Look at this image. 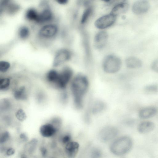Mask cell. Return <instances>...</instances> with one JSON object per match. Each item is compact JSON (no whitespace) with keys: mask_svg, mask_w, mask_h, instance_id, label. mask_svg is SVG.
Listing matches in <instances>:
<instances>
[{"mask_svg":"<svg viewBox=\"0 0 158 158\" xmlns=\"http://www.w3.org/2000/svg\"><path fill=\"white\" fill-rule=\"evenodd\" d=\"M69 85L74 107L78 110H83L90 88L89 77L84 73H78L75 74Z\"/></svg>","mask_w":158,"mask_h":158,"instance_id":"1","label":"cell"},{"mask_svg":"<svg viewBox=\"0 0 158 158\" xmlns=\"http://www.w3.org/2000/svg\"><path fill=\"white\" fill-rule=\"evenodd\" d=\"M133 142L127 136L117 137L112 141L110 148L111 152L117 156H122L128 153L131 149Z\"/></svg>","mask_w":158,"mask_h":158,"instance_id":"2","label":"cell"},{"mask_svg":"<svg viewBox=\"0 0 158 158\" xmlns=\"http://www.w3.org/2000/svg\"><path fill=\"white\" fill-rule=\"evenodd\" d=\"M122 65L121 59L113 55L106 57L103 61L102 68L104 72L108 75H114L120 70Z\"/></svg>","mask_w":158,"mask_h":158,"instance_id":"3","label":"cell"},{"mask_svg":"<svg viewBox=\"0 0 158 158\" xmlns=\"http://www.w3.org/2000/svg\"><path fill=\"white\" fill-rule=\"evenodd\" d=\"M107 105L105 102L99 99H91L88 103L86 113L87 118L101 114L106 110Z\"/></svg>","mask_w":158,"mask_h":158,"instance_id":"4","label":"cell"},{"mask_svg":"<svg viewBox=\"0 0 158 158\" xmlns=\"http://www.w3.org/2000/svg\"><path fill=\"white\" fill-rule=\"evenodd\" d=\"M75 74L70 67L66 66L63 68L60 73L56 85L58 88L64 90L68 85L70 84Z\"/></svg>","mask_w":158,"mask_h":158,"instance_id":"5","label":"cell"},{"mask_svg":"<svg viewBox=\"0 0 158 158\" xmlns=\"http://www.w3.org/2000/svg\"><path fill=\"white\" fill-rule=\"evenodd\" d=\"M119 131L117 127L112 125H108L103 127L100 131L99 136L103 141H112L118 137Z\"/></svg>","mask_w":158,"mask_h":158,"instance_id":"6","label":"cell"},{"mask_svg":"<svg viewBox=\"0 0 158 158\" xmlns=\"http://www.w3.org/2000/svg\"><path fill=\"white\" fill-rule=\"evenodd\" d=\"M116 16L111 14L103 16L97 19L95 23L98 28L102 29L109 27L115 22Z\"/></svg>","mask_w":158,"mask_h":158,"instance_id":"7","label":"cell"},{"mask_svg":"<svg viewBox=\"0 0 158 158\" xmlns=\"http://www.w3.org/2000/svg\"><path fill=\"white\" fill-rule=\"evenodd\" d=\"M150 4L146 0H139L133 4L132 10L133 12L136 15H141L147 12L150 9Z\"/></svg>","mask_w":158,"mask_h":158,"instance_id":"8","label":"cell"},{"mask_svg":"<svg viewBox=\"0 0 158 158\" xmlns=\"http://www.w3.org/2000/svg\"><path fill=\"white\" fill-rule=\"evenodd\" d=\"M57 131V128L52 123H48L43 124L39 129L40 135L43 137L46 138H51L54 136Z\"/></svg>","mask_w":158,"mask_h":158,"instance_id":"9","label":"cell"},{"mask_svg":"<svg viewBox=\"0 0 158 158\" xmlns=\"http://www.w3.org/2000/svg\"><path fill=\"white\" fill-rule=\"evenodd\" d=\"M71 56L69 52L65 49L59 51L56 55L53 62V66L57 67L69 60Z\"/></svg>","mask_w":158,"mask_h":158,"instance_id":"10","label":"cell"},{"mask_svg":"<svg viewBox=\"0 0 158 158\" xmlns=\"http://www.w3.org/2000/svg\"><path fill=\"white\" fill-rule=\"evenodd\" d=\"M57 28L53 24H48L45 25L40 30V35L44 38H50L54 36L56 33Z\"/></svg>","mask_w":158,"mask_h":158,"instance_id":"11","label":"cell"},{"mask_svg":"<svg viewBox=\"0 0 158 158\" xmlns=\"http://www.w3.org/2000/svg\"><path fill=\"white\" fill-rule=\"evenodd\" d=\"M158 109L154 106H149L141 109L139 112V117L143 119H147L155 116L158 112Z\"/></svg>","mask_w":158,"mask_h":158,"instance_id":"12","label":"cell"},{"mask_svg":"<svg viewBox=\"0 0 158 158\" xmlns=\"http://www.w3.org/2000/svg\"><path fill=\"white\" fill-rule=\"evenodd\" d=\"M108 38L107 33L104 31L98 33L95 35L94 41L95 47L98 49L102 48L105 45Z\"/></svg>","mask_w":158,"mask_h":158,"instance_id":"13","label":"cell"},{"mask_svg":"<svg viewBox=\"0 0 158 158\" xmlns=\"http://www.w3.org/2000/svg\"><path fill=\"white\" fill-rule=\"evenodd\" d=\"M155 124L150 121H143L139 123L137 126V130L141 134H146L152 131L155 128Z\"/></svg>","mask_w":158,"mask_h":158,"instance_id":"14","label":"cell"},{"mask_svg":"<svg viewBox=\"0 0 158 158\" xmlns=\"http://www.w3.org/2000/svg\"><path fill=\"white\" fill-rule=\"evenodd\" d=\"M79 148L77 143L71 140L64 145V150L66 153L70 157H73L77 153Z\"/></svg>","mask_w":158,"mask_h":158,"instance_id":"15","label":"cell"},{"mask_svg":"<svg viewBox=\"0 0 158 158\" xmlns=\"http://www.w3.org/2000/svg\"><path fill=\"white\" fill-rule=\"evenodd\" d=\"M125 64L128 68L131 69H138L143 65V62L139 58L134 56H131L127 58L125 60Z\"/></svg>","mask_w":158,"mask_h":158,"instance_id":"16","label":"cell"},{"mask_svg":"<svg viewBox=\"0 0 158 158\" xmlns=\"http://www.w3.org/2000/svg\"><path fill=\"white\" fill-rule=\"evenodd\" d=\"M129 8V4L126 1H122L113 8L111 14L115 16L126 12Z\"/></svg>","mask_w":158,"mask_h":158,"instance_id":"17","label":"cell"},{"mask_svg":"<svg viewBox=\"0 0 158 158\" xmlns=\"http://www.w3.org/2000/svg\"><path fill=\"white\" fill-rule=\"evenodd\" d=\"M52 17V15L51 11L48 9H45L38 14L36 22L43 23L48 22L51 20Z\"/></svg>","mask_w":158,"mask_h":158,"instance_id":"18","label":"cell"},{"mask_svg":"<svg viewBox=\"0 0 158 158\" xmlns=\"http://www.w3.org/2000/svg\"><path fill=\"white\" fill-rule=\"evenodd\" d=\"M14 98L17 100H24L27 98L25 88L21 86L15 90L14 93Z\"/></svg>","mask_w":158,"mask_h":158,"instance_id":"19","label":"cell"},{"mask_svg":"<svg viewBox=\"0 0 158 158\" xmlns=\"http://www.w3.org/2000/svg\"><path fill=\"white\" fill-rule=\"evenodd\" d=\"M59 76V73L54 70L49 71L47 73L46 79L50 83H56Z\"/></svg>","mask_w":158,"mask_h":158,"instance_id":"20","label":"cell"},{"mask_svg":"<svg viewBox=\"0 0 158 158\" xmlns=\"http://www.w3.org/2000/svg\"><path fill=\"white\" fill-rule=\"evenodd\" d=\"M93 10V8L91 7H89L85 10L81 18L82 24H84L87 21L92 13Z\"/></svg>","mask_w":158,"mask_h":158,"instance_id":"21","label":"cell"},{"mask_svg":"<svg viewBox=\"0 0 158 158\" xmlns=\"http://www.w3.org/2000/svg\"><path fill=\"white\" fill-rule=\"evenodd\" d=\"M38 14L35 9H30L27 11L26 14V16L28 19L36 22Z\"/></svg>","mask_w":158,"mask_h":158,"instance_id":"22","label":"cell"},{"mask_svg":"<svg viewBox=\"0 0 158 158\" xmlns=\"http://www.w3.org/2000/svg\"><path fill=\"white\" fill-rule=\"evenodd\" d=\"M87 36L85 34V35H84V44L85 47V52L86 57L87 58V59H89L90 56V54L88 39L87 38Z\"/></svg>","mask_w":158,"mask_h":158,"instance_id":"23","label":"cell"},{"mask_svg":"<svg viewBox=\"0 0 158 158\" xmlns=\"http://www.w3.org/2000/svg\"><path fill=\"white\" fill-rule=\"evenodd\" d=\"M10 80L8 78H4L0 80V89L4 90L7 89L9 86Z\"/></svg>","mask_w":158,"mask_h":158,"instance_id":"24","label":"cell"},{"mask_svg":"<svg viewBox=\"0 0 158 158\" xmlns=\"http://www.w3.org/2000/svg\"><path fill=\"white\" fill-rule=\"evenodd\" d=\"M145 91L148 93H153L156 92L158 90V87L156 84H150L145 86Z\"/></svg>","mask_w":158,"mask_h":158,"instance_id":"25","label":"cell"},{"mask_svg":"<svg viewBox=\"0 0 158 158\" xmlns=\"http://www.w3.org/2000/svg\"><path fill=\"white\" fill-rule=\"evenodd\" d=\"M19 34L20 37L23 39L26 38L29 35V29L27 27H22L20 29Z\"/></svg>","mask_w":158,"mask_h":158,"instance_id":"26","label":"cell"},{"mask_svg":"<svg viewBox=\"0 0 158 158\" xmlns=\"http://www.w3.org/2000/svg\"><path fill=\"white\" fill-rule=\"evenodd\" d=\"M10 63L6 61H2L0 62V71L2 73L6 72L10 67Z\"/></svg>","mask_w":158,"mask_h":158,"instance_id":"27","label":"cell"},{"mask_svg":"<svg viewBox=\"0 0 158 158\" xmlns=\"http://www.w3.org/2000/svg\"><path fill=\"white\" fill-rule=\"evenodd\" d=\"M16 117L20 121H23L26 118V115L24 111L22 109L18 110L16 113Z\"/></svg>","mask_w":158,"mask_h":158,"instance_id":"28","label":"cell"},{"mask_svg":"<svg viewBox=\"0 0 158 158\" xmlns=\"http://www.w3.org/2000/svg\"><path fill=\"white\" fill-rule=\"evenodd\" d=\"M10 138V134L7 131L3 132L0 137L1 143H4L8 141Z\"/></svg>","mask_w":158,"mask_h":158,"instance_id":"29","label":"cell"},{"mask_svg":"<svg viewBox=\"0 0 158 158\" xmlns=\"http://www.w3.org/2000/svg\"><path fill=\"white\" fill-rule=\"evenodd\" d=\"M71 140H72L71 139V136L69 134H65L63 135L61 139L62 143L64 146Z\"/></svg>","mask_w":158,"mask_h":158,"instance_id":"30","label":"cell"},{"mask_svg":"<svg viewBox=\"0 0 158 158\" xmlns=\"http://www.w3.org/2000/svg\"><path fill=\"white\" fill-rule=\"evenodd\" d=\"M101 156V153L100 151L97 149H95L92 150L91 155V158H100Z\"/></svg>","mask_w":158,"mask_h":158,"instance_id":"31","label":"cell"},{"mask_svg":"<svg viewBox=\"0 0 158 158\" xmlns=\"http://www.w3.org/2000/svg\"><path fill=\"white\" fill-rule=\"evenodd\" d=\"M151 67L154 71L158 73V58L154 60L152 62Z\"/></svg>","mask_w":158,"mask_h":158,"instance_id":"32","label":"cell"},{"mask_svg":"<svg viewBox=\"0 0 158 158\" xmlns=\"http://www.w3.org/2000/svg\"><path fill=\"white\" fill-rule=\"evenodd\" d=\"M15 149L12 147L8 148L5 151V154L7 156H11L13 155L15 153Z\"/></svg>","mask_w":158,"mask_h":158,"instance_id":"33","label":"cell"},{"mask_svg":"<svg viewBox=\"0 0 158 158\" xmlns=\"http://www.w3.org/2000/svg\"><path fill=\"white\" fill-rule=\"evenodd\" d=\"M18 9V7L16 5L11 4L8 6V10L9 13H13L15 12Z\"/></svg>","mask_w":158,"mask_h":158,"instance_id":"34","label":"cell"},{"mask_svg":"<svg viewBox=\"0 0 158 158\" xmlns=\"http://www.w3.org/2000/svg\"><path fill=\"white\" fill-rule=\"evenodd\" d=\"M10 102L7 100H4L2 103V107L4 109H8L10 106Z\"/></svg>","mask_w":158,"mask_h":158,"instance_id":"35","label":"cell"},{"mask_svg":"<svg viewBox=\"0 0 158 158\" xmlns=\"http://www.w3.org/2000/svg\"><path fill=\"white\" fill-rule=\"evenodd\" d=\"M41 153L43 156H45L47 154V150L44 147H42L40 150Z\"/></svg>","mask_w":158,"mask_h":158,"instance_id":"36","label":"cell"},{"mask_svg":"<svg viewBox=\"0 0 158 158\" xmlns=\"http://www.w3.org/2000/svg\"><path fill=\"white\" fill-rule=\"evenodd\" d=\"M56 1L58 3L61 4H65L68 1L67 0H57Z\"/></svg>","mask_w":158,"mask_h":158,"instance_id":"37","label":"cell"}]
</instances>
